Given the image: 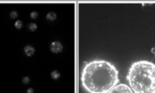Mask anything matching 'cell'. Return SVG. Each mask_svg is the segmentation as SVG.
I'll return each instance as SVG.
<instances>
[{
  "mask_svg": "<svg viewBox=\"0 0 155 93\" xmlns=\"http://www.w3.org/2000/svg\"><path fill=\"white\" fill-rule=\"evenodd\" d=\"M9 16H10V17L12 18V19H15V18H16L18 16V12H16V11H12V12H10Z\"/></svg>",
  "mask_w": 155,
  "mask_h": 93,
  "instance_id": "10",
  "label": "cell"
},
{
  "mask_svg": "<svg viewBox=\"0 0 155 93\" xmlns=\"http://www.w3.org/2000/svg\"><path fill=\"white\" fill-rule=\"evenodd\" d=\"M151 52L155 55V47H153V48H151Z\"/></svg>",
  "mask_w": 155,
  "mask_h": 93,
  "instance_id": "14",
  "label": "cell"
},
{
  "mask_svg": "<svg viewBox=\"0 0 155 93\" xmlns=\"http://www.w3.org/2000/svg\"><path fill=\"white\" fill-rule=\"evenodd\" d=\"M51 77L54 79H58L60 77V73L58 71H54L51 72Z\"/></svg>",
  "mask_w": 155,
  "mask_h": 93,
  "instance_id": "8",
  "label": "cell"
},
{
  "mask_svg": "<svg viewBox=\"0 0 155 93\" xmlns=\"http://www.w3.org/2000/svg\"><path fill=\"white\" fill-rule=\"evenodd\" d=\"M22 26H23V23H22L21 20H17L15 23V27L16 29H20L22 27Z\"/></svg>",
  "mask_w": 155,
  "mask_h": 93,
  "instance_id": "9",
  "label": "cell"
},
{
  "mask_svg": "<svg viewBox=\"0 0 155 93\" xmlns=\"http://www.w3.org/2000/svg\"><path fill=\"white\" fill-rule=\"evenodd\" d=\"M127 78L134 93H155V65L153 62H134Z\"/></svg>",
  "mask_w": 155,
  "mask_h": 93,
  "instance_id": "2",
  "label": "cell"
},
{
  "mask_svg": "<svg viewBox=\"0 0 155 93\" xmlns=\"http://www.w3.org/2000/svg\"><path fill=\"white\" fill-rule=\"evenodd\" d=\"M57 17V15L55 12H48V14L47 15V19L51 20V21H53V20H55Z\"/></svg>",
  "mask_w": 155,
  "mask_h": 93,
  "instance_id": "6",
  "label": "cell"
},
{
  "mask_svg": "<svg viewBox=\"0 0 155 93\" xmlns=\"http://www.w3.org/2000/svg\"><path fill=\"white\" fill-rule=\"evenodd\" d=\"M24 51H25V53H26V55H27V56L30 57L34 54V52H35V49H34L33 47H31V46L27 45L24 48Z\"/></svg>",
  "mask_w": 155,
  "mask_h": 93,
  "instance_id": "5",
  "label": "cell"
},
{
  "mask_svg": "<svg viewBox=\"0 0 155 93\" xmlns=\"http://www.w3.org/2000/svg\"><path fill=\"white\" fill-rule=\"evenodd\" d=\"M23 82L25 83V84H27V83L30 82V78L28 77H25L23 79Z\"/></svg>",
  "mask_w": 155,
  "mask_h": 93,
  "instance_id": "12",
  "label": "cell"
},
{
  "mask_svg": "<svg viewBox=\"0 0 155 93\" xmlns=\"http://www.w3.org/2000/svg\"><path fill=\"white\" fill-rule=\"evenodd\" d=\"M109 93H134L130 87L127 86L125 84L119 85L117 86H115L114 88H112Z\"/></svg>",
  "mask_w": 155,
  "mask_h": 93,
  "instance_id": "3",
  "label": "cell"
},
{
  "mask_svg": "<svg viewBox=\"0 0 155 93\" xmlns=\"http://www.w3.org/2000/svg\"><path fill=\"white\" fill-rule=\"evenodd\" d=\"M37 16H38V13H37V12H36V11L32 12L31 13H30V17H31L32 19H37Z\"/></svg>",
  "mask_w": 155,
  "mask_h": 93,
  "instance_id": "11",
  "label": "cell"
},
{
  "mask_svg": "<svg viewBox=\"0 0 155 93\" xmlns=\"http://www.w3.org/2000/svg\"><path fill=\"white\" fill-rule=\"evenodd\" d=\"M119 72L110 62L102 60L90 61L81 73L83 87L90 93H109L119 82Z\"/></svg>",
  "mask_w": 155,
  "mask_h": 93,
  "instance_id": "1",
  "label": "cell"
},
{
  "mask_svg": "<svg viewBox=\"0 0 155 93\" xmlns=\"http://www.w3.org/2000/svg\"><path fill=\"white\" fill-rule=\"evenodd\" d=\"M51 50L54 53H59L61 52L63 50V46L58 41H54L51 44Z\"/></svg>",
  "mask_w": 155,
  "mask_h": 93,
  "instance_id": "4",
  "label": "cell"
},
{
  "mask_svg": "<svg viewBox=\"0 0 155 93\" xmlns=\"http://www.w3.org/2000/svg\"><path fill=\"white\" fill-rule=\"evenodd\" d=\"M28 28H29V30H30V31H35V30H37V24H36V23H30V24H29Z\"/></svg>",
  "mask_w": 155,
  "mask_h": 93,
  "instance_id": "7",
  "label": "cell"
},
{
  "mask_svg": "<svg viewBox=\"0 0 155 93\" xmlns=\"http://www.w3.org/2000/svg\"><path fill=\"white\" fill-rule=\"evenodd\" d=\"M34 92V90H33V88H29L28 90H27V93H33Z\"/></svg>",
  "mask_w": 155,
  "mask_h": 93,
  "instance_id": "13",
  "label": "cell"
}]
</instances>
